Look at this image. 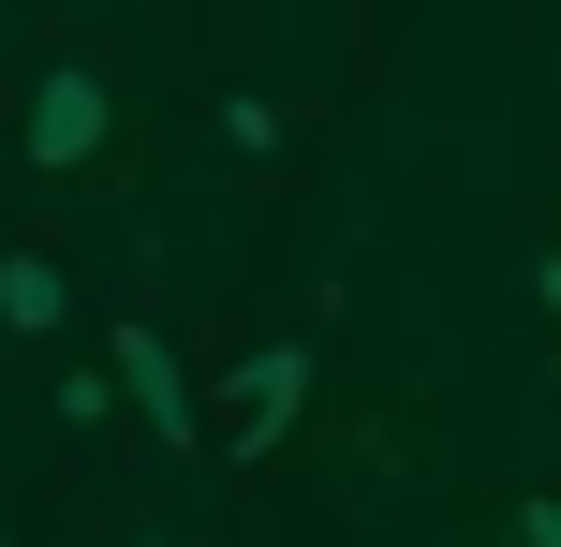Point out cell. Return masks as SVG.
<instances>
[{"mask_svg": "<svg viewBox=\"0 0 561 547\" xmlns=\"http://www.w3.org/2000/svg\"><path fill=\"white\" fill-rule=\"evenodd\" d=\"M533 296H547V326H561V237H547V252H533Z\"/></svg>", "mask_w": 561, "mask_h": 547, "instance_id": "ba28073f", "label": "cell"}, {"mask_svg": "<svg viewBox=\"0 0 561 547\" xmlns=\"http://www.w3.org/2000/svg\"><path fill=\"white\" fill-rule=\"evenodd\" d=\"M59 326H75V282H59V252H45V237H0V341H15V355H45Z\"/></svg>", "mask_w": 561, "mask_h": 547, "instance_id": "277c9868", "label": "cell"}, {"mask_svg": "<svg viewBox=\"0 0 561 547\" xmlns=\"http://www.w3.org/2000/svg\"><path fill=\"white\" fill-rule=\"evenodd\" d=\"M222 148L237 163H280V148H296V104H280V89H222Z\"/></svg>", "mask_w": 561, "mask_h": 547, "instance_id": "5b68a950", "label": "cell"}, {"mask_svg": "<svg viewBox=\"0 0 561 547\" xmlns=\"http://www.w3.org/2000/svg\"><path fill=\"white\" fill-rule=\"evenodd\" d=\"M104 371H118V414H134L163 459L222 444V430H207V400H193V371H178V341H163V311H118V326H104Z\"/></svg>", "mask_w": 561, "mask_h": 547, "instance_id": "7a4b0ae2", "label": "cell"}, {"mask_svg": "<svg viewBox=\"0 0 561 547\" xmlns=\"http://www.w3.org/2000/svg\"><path fill=\"white\" fill-rule=\"evenodd\" d=\"M104 547H178V533H163V518H118V533H104Z\"/></svg>", "mask_w": 561, "mask_h": 547, "instance_id": "9c48e42d", "label": "cell"}, {"mask_svg": "<svg viewBox=\"0 0 561 547\" xmlns=\"http://www.w3.org/2000/svg\"><path fill=\"white\" fill-rule=\"evenodd\" d=\"M0 547H15V518H0Z\"/></svg>", "mask_w": 561, "mask_h": 547, "instance_id": "30bf717a", "label": "cell"}, {"mask_svg": "<svg viewBox=\"0 0 561 547\" xmlns=\"http://www.w3.org/2000/svg\"><path fill=\"white\" fill-rule=\"evenodd\" d=\"M517 547H561V489H533V503H517Z\"/></svg>", "mask_w": 561, "mask_h": 547, "instance_id": "52a82bcc", "label": "cell"}, {"mask_svg": "<svg viewBox=\"0 0 561 547\" xmlns=\"http://www.w3.org/2000/svg\"><path fill=\"white\" fill-rule=\"evenodd\" d=\"M104 148H118V89H104V59L59 45L45 75L15 89V163H30V178H89Z\"/></svg>", "mask_w": 561, "mask_h": 547, "instance_id": "6da1fadb", "label": "cell"}, {"mask_svg": "<svg viewBox=\"0 0 561 547\" xmlns=\"http://www.w3.org/2000/svg\"><path fill=\"white\" fill-rule=\"evenodd\" d=\"M296 414H310V341H252L222 371V459H280V444H296Z\"/></svg>", "mask_w": 561, "mask_h": 547, "instance_id": "3957f363", "label": "cell"}, {"mask_svg": "<svg viewBox=\"0 0 561 547\" xmlns=\"http://www.w3.org/2000/svg\"><path fill=\"white\" fill-rule=\"evenodd\" d=\"M59 430H118V371H59Z\"/></svg>", "mask_w": 561, "mask_h": 547, "instance_id": "8992f818", "label": "cell"}]
</instances>
